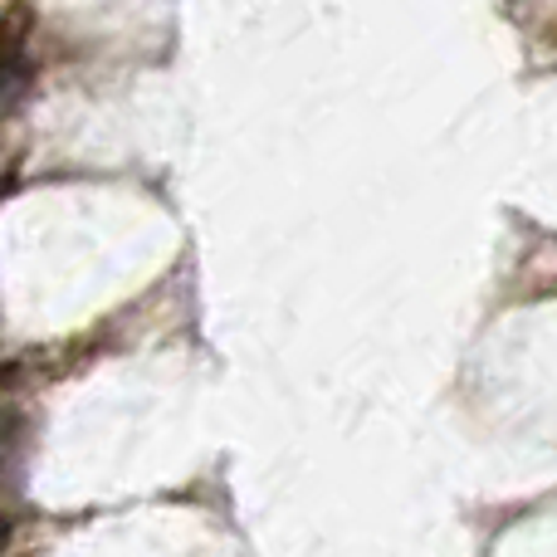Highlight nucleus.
I'll return each mask as SVG.
<instances>
[{
  "instance_id": "f257e3e1",
  "label": "nucleus",
  "mask_w": 557,
  "mask_h": 557,
  "mask_svg": "<svg viewBox=\"0 0 557 557\" xmlns=\"http://www.w3.org/2000/svg\"><path fill=\"white\" fill-rule=\"evenodd\" d=\"M20 94H25V74L15 78V64H0V117L20 103Z\"/></svg>"
}]
</instances>
